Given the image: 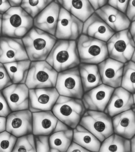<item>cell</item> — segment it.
<instances>
[{"mask_svg":"<svg viewBox=\"0 0 135 152\" xmlns=\"http://www.w3.org/2000/svg\"><path fill=\"white\" fill-rule=\"evenodd\" d=\"M36 152H50L49 136L35 135Z\"/></svg>","mask_w":135,"mask_h":152,"instance_id":"d6a6232c","label":"cell"},{"mask_svg":"<svg viewBox=\"0 0 135 152\" xmlns=\"http://www.w3.org/2000/svg\"><path fill=\"white\" fill-rule=\"evenodd\" d=\"M95 12L115 32L129 29L131 21L126 14L110 5H105Z\"/></svg>","mask_w":135,"mask_h":152,"instance_id":"d6986e66","label":"cell"},{"mask_svg":"<svg viewBox=\"0 0 135 152\" xmlns=\"http://www.w3.org/2000/svg\"><path fill=\"white\" fill-rule=\"evenodd\" d=\"M11 7H19L21 6L22 0H8Z\"/></svg>","mask_w":135,"mask_h":152,"instance_id":"ee69618b","label":"cell"},{"mask_svg":"<svg viewBox=\"0 0 135 152\" xmlns=\"http://www.w3.org/2000/svg\"><path fill=\"white\" fill-rule=\"evenodd\" d=\"M12 112L2 91L0 90V116L7 117Z\"/></svg>","mask_w":135,"mask_h":152,"instance_id":"d590c367","label":"cell"},{"mask_svg":"<svg viewBox=\"0 0 135 152\" xmlns=\"http://www.w3.org/2000/svg\"><path fill=\"white\" fill-rule=\"evenodd\" d=\"M133 97L134 107L135 108V93L133 94Z\"/></svg>","mask_w":135,"mask_h":152,"instance_id":"c3c4849f","label":"cell"},{"mask_svg":"<svg viewBox=\"0 0 135 152\" xmlns=\"http://www.w3.org/2000/svg\"><path fill=\"white\" fill-rule=\"evenodd\" d=\"M55 87L60 96L81 99L84 92L79 67L58 72Z\"/></svg>","mask_w":135,"mask_h":152,"instance_id":"9c48e42d","label":"cell"},{"mask_svg":"<svg viewBox=\"0 0 135 152\" xmlns=\"http://www.w3.org/2000/svg\"><path fill=\"white\" fill-rule=\"evenodd\" d=\"M76 41L81 63L98 65L109 58L107 42L83 34Z\"/></svg>","mask_w":135,"mask_h":152,"instance_id":"5b68a950","label":"cell"},{"mask_svg":"<svg viewBox=\"0 0 135 152\" xmlns=\"http://www.w3.org/2000/svg\"><path fill=\"white\" fill-rule=\"evenodd\" d=\"M31 61L46 60L58 40L55 36L33 27L22 38Z\"/></svg>","mask_w":135,"mask_h":152,"instance_id":"7a4b0ae2","label":"cell"},{"mask_svg":"<svg viewBox=\"0 0 135 152\" xmlns=\"http://www.w3.org/2000/svg\"><path fill=\"white\" fill-rule=\"evenodd\" d=\"M36 152L35 135L27 134L17 137L12 152Z\"/></svg>","mask_w":135,"mask_h":152,"instance_id":"4dcf8cb0","label":"cell"},{"mask_svg":"<svg viewBox=\"0 0 135 152\" xmlns=\"http://www.w3.org/2000/svg\"><path fill=\"white\" fill-rule=\"evenodd\" d=\"M28 59L22 39L0 37V62H13Z\"/></svg>","mask_w":135,"mask_h":152,"instance_id":"7c38bea8","label":"cell"},{"mask_svg":"<svg viewBox=\"0 0 135 152\" xmlns=\"http://www.w3.org/2000/svg\"><path fill=\"white\" fill-rule=\"evenodd\" d=\"M129 2V0H109L107 4L126 14Z\"/></svg>","mask_w":135,"mask_h":152,"instance_id":"e575fe53","label":"cell"},{"mask_svg":"<svg viewBox=\"0 0 135 152\" xmlns=\"http://www.w3.org/2000/svg\"><path fill=\"white\" fill-rule=\"evenodd\" d=\"M2 14H0V37L2 36Z\"/></svg>","mask_w":135,"mask_h":152,"instance_id":"bcb514c9","label":"cell"},{"mask_svg":"<svg viewBox=\"0 0 135 152\" xmlns=\"http://www.w3.org/2000/svg\"><path fill=\"white\" fill-rule=\"evenodd\" d=\"M6 131L17 137L33 134V113L29 109L13 111L7 117Z\"/></svg>","mask_w":135,"mask_h":152,"instance_id":"5bb4252c","label":"cell"},{"mask_svg":"<svg viewBox=\"0 0 135 152\" xmlns=\"http://www.w3.org/2000/svg\"><path fill=\"white\" fill-rule=\"evenodd\" d=\"M7 117L0 116V133L6 130Z\"/></svg>","mask_w":135,"mask_h":152,"instance_id":"b9f144b4","label":"cell"},{"mask_svg":"<svg viewBox=\"0 0 135 152\" xmlns=\"http://www.w3.org/2000/svg\"><path fill=\"white\" fill-rule=\"evenodd\" d=\"M70 128H70L67 125L64 123L63 122H62L61 121H59V120H58L54 132L61 131L67 130V129H70Z\"/></svg>","mask_w":135,"mask_h":152,"instance_id":"60d3db41","label":"cell"},{"mask_svg":"<svg viewBox=\"0 0 135 152\" xmlns=\"http://www.w3.org/2000/svg\"><path fill=\"white\" fill-rule=\"evenodd\" d=\"M114 133L131 140L135 135V108L112 118Z\"/></svg>","mask_w":135,"mask_h":152,"instance_id":"44dd1931","label":"cell"},{"mask_svg":"<svg viewBox=\"0 0 135 152\" xmlns=\"http://www.w3.org/2000/svg\"><path fill=\"white\" fill-rule=\"evenodd\" d=\"M29 90L25 84H12L2 90L12 112L29 108Z\"/></svg>","mask_w":135,"mask_h":152,"instance_id":"9a60e30c","label":"cell"},{"mask_svg":"<svg viewBox=\"0 0 135 152\" xmlns=\"http://www.w3.org/2000/svg\"><path fill=\"white\" fill-rule=\"evenodd\" d=\"M12 84L4 65L0 62V90L2 91Z\"/></svg>","mask_w":135,"mask_h":152,"instance_id":"836d02e7","label":"cell"},{"mask_svg":"<svg viewBox=\"0 0 135 152\" xmlns=\"http://www.w3.org/2000/svg\"><path fill=\"white\" fill-rule=\"evenodd\" d=\"M78 67L84 93L103 84L98 65L80 63Z\"/></svg>","mask_w":135,"mask_h":152,"instance_id":"603a6c76","label":"cell"},{"mask_svg":"<svg viewBox=\"0 0 135 152\" xmlns=\"http://www.w3.org/2000/svg\"><path fill=\"white\" fill-rule=\"evenodd\" d=\"M95 11L107 4L109 0H88Z\"/></svg>","mask_w":135,"mask_h":152,"instance_id":"74e56055","label":"cell"},{"mask_svg":"<svg viewBox=\"0 0 135 152\" xmlns=\"http://www.w3.org/2000/svg\"><path fill=\"white\" fill-rule=\"evenodd\" d=\"M114 90L102 84L84 93L81 99L86 110L104 112Z\"/></svg>","mask_w":135,"mask_h":152,"instance_id":"4fadbf2b","label":"cell"},{"mask_svg":"<svg viewBox=\"0 0 135 152\" xmlns=\"http://www.w3.org/2000/svg\"><path fill=\"white\" fill-rule=\"evenodd\" d=\"M11 7L8 0H0V14H4Z\"/></svg>","mask_w":135,"mask_h":152,"instance_id":"ab89813d","label":"cell"},{"mask_svg":"<svg viewBox=\"0 0 135 152\" xmlns=\"http://www.w3.org/2000/svg\"><path fill=\"white\" fill-rule=\"evenodd\" d=\"M86 110L81 99L60 95L52 109L58 120L72 129L79 124Z\"/></svg>","mask_w":135,"mask_h":152,"instance_id":"277c9868","label":"cell"},{"mask_svg":"<svg viewBox=\"0 0 135 152\" xmlns=\"http://www.w3.org/2000/svg\"><path fill=\"white\" fill-rule=\"evenodd\" d=\"M107 45L109 58L123 64L131 60L135 43L129 29L115 32Z\"/></svg>","mask_w":135,"mask_h":152,"instance_id":"52a82bcc","label":"cell"},{"mask_svg":"<svg viewBox=\"0 0 135 152\" xmlns=\"http://www.w3.org/2000/svg\"><path fill=\"white\" fill-rule=\"evenodd\" d=\"M134 107L133 94L120 86L115 88L104 112L112 118Z\"/></svg>","mask_w":135,"mask_h":152,"instance_id":"ac0fdd59","label":"cell"},{"mask_svg":"<svg viewBox=\"0 0 135 152\" xmlns=\"http://www.w3.org/2000/svg\"><path fill=\"white\" fill-rule=\"evenodd\" d=\"M55 1L60 7L83 22L95 12L88 0Z\"/></svg>","mask_w":135,"mask_h":152,"instance_id":"cb8c5ba5","label":"cell"},{"mask_svg":"<svg viewBox=\"0 0 135 152\" xmlns=\"http://www.w3.org/2000/svg\"><path fill=\"white\" fill-rule=\"evenodd\" d=\"M73 129L55 132L49 135L50 152H66L73 141Z\"/></svg>","mask_w":135,"mask_h":152,"instance_id":"83f0119b","label":"cell"},{"mask_svg":"<svg viewBox=\"0 0 135 152\" xmlns=\"http://www.w3.org/2000/svg\"><path fill=\"white\" fill-rule=\"evenodd\" d=\"M79 124L102 142L114 133L112 118L104 112L86 110Z\"/></svg>","mask_w":135,"mask_h":152,"instance_id":"ba28073f","label":"cell"},{"mask_svg":"<svg viewBox=\"0 0 135 152\" xmlns=\"http://www.w3.org/2000/svg\"><path fill=\"white\" fill-rule=\"evenodd\" d=\"M98 65L103 84L114 88L121 86L124 64L108 58Z\"/></svg>","mask_w":135,"mask_h":152,"instance_id":"2e32d148","label":"cell"},{"mask_svg":"<svg viewBox=\"0 0 135 152\" xmlns=\"http://www.w3.org/2000/svg\"><path fill=\"white\" fill-rule=\"evenodd\" d=\"M34 27L33 18L20 6L2 14V36L22 39Z\"/></svg>","mask_w":135,"mask_h":152,"instance_id":"3957f363","label":"cell"},{"mask_svg":"<svg viewBox=\"0 0 135 152\" xmlns=\"http://www.w3.org/2000/svg\"><path fill=\"white\" fill-rule=\"evenodd\" d=\"M115 33L95 12L83 23L82 34L105 42Z\"/></svg>","mask_w":135,"mask_h":152,"instance_id":"ffe728a7","label":"cell"},{"mask_svg":"<svg viewBox=\"0 0 135 152\" xmlns=\"http://www.w3.org/2000/svg\"><path fill=\"white\" fill-rule=\"evenodd\" d=\"M60 8L54 0L33 18L34 27L55 36Z\"/></svg>","mask_w":135,"mask_h":152,"instance_id":"e0dca14e","label":"cell"},{"mask_svg":"<svg viewBox=\"0 0 135 152\" xmlns=\"http://www.w3.org/2000/svg\"><path fill=\"white\" fill-rule=\"evenodd\" d=\"M59 96L55 87L29 89L28 109L32 113L52 110Z\"/></svg>","mask_w":135,"mask_h":152,"instance_id":"8fae6325","label":"cell"},{"mask_svg":"<svg viewBox=\"0 0 135 152\" xmlns=\"http://www.w3.org/2000/svg\"><path fill=\"white\" fill-rule=\"evenodd\" d=\"M46 61L58 72L79 66L76 40L58 39Z\"/></svg>","mask_w":135,"mask_h":152,"instance_id":"6da1fadb","label":"cell"},{"mask_svg":"<svg viewBox=\"0 0 135 152\" xmlns=\"http://www.w3.org/2000/svg\"><path fill=\"white\" fill-rule=\"evenodd\" d=\"M83 22L61 7L56 30L57 39L76 40L82 34Z\"/></svg>","mask_w":135,"mask_h":152,"instance_id":"30bf717a","label":"cell"},{"mask_svg":"<svg viewBox=\"0 0 135 152\" xmlns=\"http://www.w3.org/2000/svg\"><path fill=\"white\" fill-rule=\"evenodd\" d=\"M131 141V152H135V135L130 140Z\"/></svg>","mask_w":135,"mask_h":152,"instance_id":"f6af8a7d","label":"cell"},{"mask_svg":"<svg viewBox=\"0 0 135 152\" xmlns=\"http://www.w3.org/2000/svg\"><path fill=\"white\" fill-rule=\"evenodd\" d=\"M58 75L46 60L31 61L25 84L29 89L55 87Z\"/></svg>","mask_w":135,"mask_h":152,"instance_id":"8992f818","label":"cell"},{"mask_svg":"<svg viewBox=\"0 0 135 152\" xmlns=\"http://www.w3.org/2000/svg\"><path fill=\"white\" fill-rule=\"evenodd\" d=\"M73 141L89 152H99L102 143L92 133L80 124L73 129Z\"/></svg>","mask_w":135,"mask_h":152,"instance_id":"d4e9b609","label":"cell"},{"mask_svg":"<svg viewBox=\"0 0 135 152\" xmlns=\"http://www.w3.org/2000/svg\"><path fill=\"white\" fill-rule=\"evenodd\" d=\"M33 134L50 135L54 132L58 120L52 110L32 113Z\"/></svg>","mask_w":135,"mask_h":152,"instance_id":"7402d4cb","label":"cell"},{"mask_svg":"<svg viewBox=\"0 0 135 152\" xmlns=\"http://www.w3.org/2000/svg\"><path fill=\"white\" fill-rule=\"evenodd\" d=\"M31 61L29 59L4 64L13 84H25Z\"/></svg>","mask_w":135,"mask_h":152,"instance_id":"484cf974","label":"cell"},{"mask_svg":"<svg viewBox=\"0 0 135 152\" xmlns=\"http://www.w3.org/2000/svg\"><path fill=\"white\" fill-rule=\"evenodd\" d=\"M99 152H131V141L114 133L102 142Z\"/></svg>","mask_w":135,"mask_h":152,"instance_id":"4316f807","label":"cell"},{"mask_svg":"<svg viewBox=\"0 0 135 152\" xmlns=\"http://www.w3.org/2000/svg\"><path fill=\"white\" fill-rule=\"evenodd\" d=\"M129 30L135 43V21H131Z\"/></svg>","mask_w":135,"mask_h":152,"instance_id":"7bdbcfd3","label":"cell"},{"mask_svg":"<svg viewBox=\"0 0 135 152\" xmlns=\"http://www.w3.org/2000/svg\"><path fill=\"white\" fill-rule=\"evenodd\" d=\"M126 14L131 22L135 21V0H129Z\"/></svg>","mask_w":135,"mask_h":152,"instance_id":"8d00e7d4","label":"cell"},{"mask_svg":"<svg viewBox=\"0 0 135 152\" xmlns=\"http://www.w3.org/2000/svg\"><path fill=\"white\" fill-rule=\"evenodd\" d=\"M17 138L6 130L0 133V152H12Z\"/></svg>","mask_w":135,"mask_h":152,"instance_id":"1f68e13d","label":"cell"},{"mask_svg":"<svg viewBox=\"0 0 135 152\" xmlns=\"http://www.w3.org/2000/svg\"><path fill=\"white\" fill-rule=\"evenodd\" d=\"M131 61H133L135 63V50L133 54L132 58H131Z\"/></svg>","mask_w":135,"mask_h":152,"instance_id":"7dc6e473","label":"cell"},{"mask_svg":"<svg viewBox=\"0 0 135 152\" xmlns=\"http://www.w3.org/2000/svg\"><path fill=\"white\" fill-rule=\"evenodd\" d=\"M121 86L132 94L135 93V63L132 61L124 64Z\"/></svg>","mask_w":135,"mask_h":152,"instance_id":"f1b7e54d","label":"cell"},{"mask_svg":"<svg viewBox=\"0 0 135 152\" xmlns=\"http://www.w3.org/2000/svg\"><path fill=\"white\" fill-rule=\"evenodd\" d=\"M54 0H22L20 7L33 18Z\"/></svg>","mask_w":135,"mask_h":152,"instance_id":"f546056e","label":"cell"},{"mask_svg":"<svg viewBox=\"0 0 135 152\" xmlns=\"http://www.w3.org/2000/svg\"><path fill=\"white\" fill-rule=\"evenodd\" d=\"M89 152V151L84 147H82L80 145L72 141L66 151V152Z\"/></svg>","mask_w":135,"mask_h":152,"instance_id":"f35d334b","label":"cell"}]
</instances>
